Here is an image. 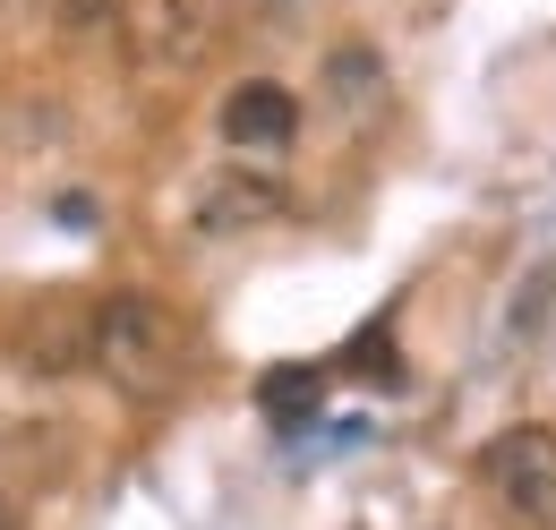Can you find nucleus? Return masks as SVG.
<instances>
[{
	"mask_svg": "<svg viewBox=\"0 0 556 530\" xmlns=\"http://www.w3.org/2000/svg\"><path fill=\"white\" fill-rule=\"evenodd\" d=\"M86 359L112 394L172 402L189 386V326L146 291H112L103 308H86Z\"/></svg>",
	"mask_w": 556,
	"mask_h": 530,
	"instance_id": "f257e3e1",
	"label": "nucleus"
},
{
	"mask_svg": "<svg viewBox=\"0 0 556 530\" xmlns=\"http://www.w3.org/2000/svg\"><path fill=\"white\" fill-rule=\"evenodd\" d=\"M488 496L531 530H556V428H505L480 445Z\"/></svg>",
	"mask_w": 556,
	"mask_h": 530,
	"instance_id": "f03ea898",
	"label": "nucleus"
},
{
	"mask_svg": "<svg viewBox=\"0 0 556 530\" xmlns=\"http://www.w3.org/2000/svg\"><path fill=\"white\" fill-rule=\"evenodd\" d=\"M223 43V0H146L129 17V52L146 68H198Z\"/></svg>",
	"mask_w": 556,
	"mask_h": 530,
	"instance_id": "7ed1b4c3",
	"label": "nucleus"
},
{
	"mask_svg": "<svg viewBox=\"0 0 556 530\" xmlns=\"http://www.w3.org/2000/svg\"><path fill=\"white\" fill-rule=\"evenodd\" d=\"M282 214H291V189L266 180V172H249V163L198 180V231H214V240H231V231H266V223H282Z\"/></svg>",
	"mask_w": 556,
	"mask_h": 530,
	"instance_id": "20e7f679",
	"label": "nucleus"
},
{
	"mask_svg": "<svg viewBox=\"0 0 556 530\" xmlns=\"http://www.w3.org/2000/svg\"><path fill=\"white\" fill-rule=\"evenodd\" d=\"M223 137L240 146V154H275L300 137V103H291V86L275 77H249V86H231L223 94Z\"/></svg>",
	"mask_w": 556,
	"mask_h": 530,
	"instance_id": "39448f33",
	"label": "nucleus"
},
{
	"mask_svg": "<svg viewBox=\"0 0 556 530\" xmlns=\"http://www.w3.org/2000/svg\"><path fill=\"white\" fill-rule=\"evenodd\" d=\"M317 402H326V368H317V359H291V368H266V377H257V411H266L275 428H308Z\"/></svg>",
	"mask_w": 556,
	"mask_h": 530,
	"instance_id": "423d86ee",
	"label": "nucleus"
},
{
	"mask_svg": "<svg viewBox=\"0 0 556 530\" xmlns=\"http://www.w3.org/2000/svg\"><path fill=\"white\" fill-rule=\"evenodd\" d=\"M86 359V308H52V317H35L26 333V368H43V377H61Z\"/></svg>",
	"mask_w": 556,
	"mask_h": 530,
	"instance_id": "0eeeda50",
	"label": "nucleus"
},
{
	"mask_svg": "<svg viewBox=\"0 0 556 530\" xmlns=\"http://www.w3.org/2000/svg\"><path fill=\"white\" fill-rule=\"evenodd\" d=\"M377 77H386L377 52H334V61H326V86H334V103H351V112L377 94Z\"/></svg>",
	"mask_w": 556,
	"mask_h": 530,
	"instance_id": "6e6552de",
	"label": "nucleus"
}]
</instances>
